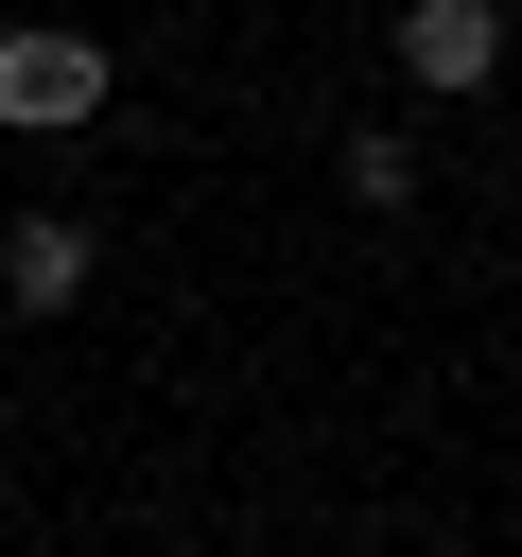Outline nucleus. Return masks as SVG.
<instances>
[{"label":"nucleus","mask_w":522,"mask_h":557,"mask_svg":"<svg viewBox=\"0 0 522 557\" xmlns=\"http://www.w3.org/2000/svg\"><path fill=\"white\" fill-rule=\"evenodd\" d=\"M400 70H418L435 104H470V87L505 70V0H400Z\"/></svg>","instance_id":"obj_2"},{"label":"nucleus","mask_w":522,"mask_h":557,"mask_svg":"<svg viewBox=\"0 0 522 557\" xmlns=\"http://www.w3.org/2000/svg\"><path fill=\"white\" fill-rule=\"evenodd\" d=\"M0 296L17 313H70L87 296V226H0Z\"/></svg>","instance_id":"obj_3"},{"label":"nucleus","mask_w":522,"mask_h":557,"mask_svg":"<svg viewBox=\"0 0 522 557\" xmlns=\"http://www.w3.org/2000/svg\"><path fill=\"white\" fill-rule=\"evenodd\" d=\"M0 122H17V139H70V122H104V35H70V17L0 35Z\"/></svg>","instance_id":"obj_1"}]
</instances>
